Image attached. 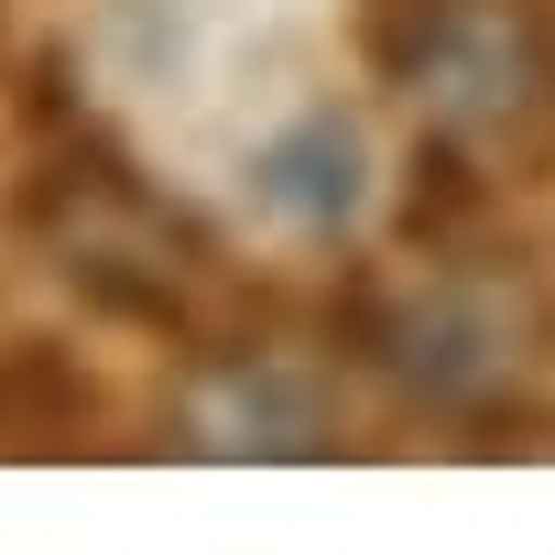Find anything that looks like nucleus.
I'll list each match as a JSON object with an SVG mask.
<instances>
[{
	"label": "nucleus",
	"instance_id": "f257e3e1",
	"mask_svg": "<svg viewBox=\"0 0 555 555\" xmlns=\"http://www.w3.org/2000/svg\"><path fill=\"white\" fill-rule=\"evenodd\" d=\"M23 218L44 240V261L66 284L142 327V338H175L185 360H229L250 349V284L229 272V250L66 99H44V142H34V175H23Z\"/></svg>",
	"mask_w": 555,
	"mask_h": 555
},
{
	"label": "nucleus",
	"instance_id": "f03ea898",
	"mask_svg": "<svg viewBox=\"0 0 555 555\" xmlns=\"http://www.w3.org/2000/svg\"><path fill=\"white\" fill-rule=\"evenodd\" d=\"M338 349L360 371H382L403 403L425 414H457V425H490L555 349V306L533 284V261L512 250H425V272H403V284H349L338 295Z\"/></svg>",
	"mask_w": 555,
	"mask_h": 555
},
{
	"label": "nucleus",
	"instance_id": "7ed1b4c3",
	"mask_svg": "<svg viewBox=\"0 0 555 555\" xmlns=\"http://www.w3.org/2000/svg\"><path fill=\"white\" fill-rule=\"evenodd\" d=\"M360 66L490 185L555 175V12L544 0H360Z\"/></svg>",
	"mask_w": 555,
	"mask_h": 555
},
{
	"label": "nucleus",
	"instance_id": "20e7f679",
	"mask_svg": "<svg viewBox=\"0 0 555 555\" xmlns=\"http://www.w3.org/2000/svg\"><path fill=\"white\" fill-rule=\"evenodd\" d=\"M196 371H207V403H196L207 457H338V403L317 371H284L272 349H229Z\"/></svg>",
	"mask_w": 555,
	"mask_h": 555
},
{
	"label": "nucleus",
	"instance_id": "39448f33",
	"mask_svg": "<svg viewBox=\"0 0 555 555\" xmlns=\"http://www.w3.org/2000/svg\"><path fill=\"white\" fill-rule=\"evenodd\" d=\"M250 196L295 229H349L360 196H371V153H360V120L349 109H306L284 120L261 153H250Z\"/></svg>",
	"mask_w": 555,
	"mask_h": 555
}]
</instances>
